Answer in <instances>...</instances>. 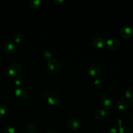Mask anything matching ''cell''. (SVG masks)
Returning <instances> with one entry per match:
<instances>
[{
  "label": "cell",
  "instance_id": "6da1fadb",
  "mask_svg": "<svg viewBox=\"0 0 133 133\" xmlns=\"http://www.w3.org/2000/svg\"><path fill=\"white\" fill-rule=\"evenodd\" d=\"M106 47L111 50L117 49L121 45V41L116 37L108 39L105 43Z\"/></svg>",
  "mask_w": 133,
  "mask_h": 133
},
{
  "label": "cell",
  "instance_id": "7a4b0ae2",
  "mask_svg": "<svg viewBox=\"0 0 133 133\" xmlns=\"http://www.w3.org/2000/svg\"><path fill=\"white\" fill-rule=\"evenodd\" d=\"M100 102L102 107L106 109H110L113 103L112 98L108 95H102L100 98Z\"/></svg>",
  "mask_w": 133,
  "mask_h": 133
},
{
  "label": "cell",
  "instance_id": "3957f363",
  "mask_svg": "<svg viewBox=\"0 0 133 133\" xmlns=\"http://www.w3.org/2000/svg\"><path fill=\"white\" fill-rule=\"evenodd\" d=\"M22 69L21 64L19 63H15L12 64L8 70V74L12 77H16L21 72Z\"/></svg>",
  "mask_w": 133,
  "mask_h": 133
},
{
  "label": "cell",
  "instance_id": "277c9868",
  "mask_svg": "<svg viewBox=\"0 0 133 133\" xmlns=\"http://www.w3.org/2000/svg\"><path fill=\"white\" fill-rule=\"evenodd\" d=\"M119 34L122 38L128 39L133 35V29L130 26H125L121 29Z\"/></svg>",
  "mask_w": 133,
  "mask_h": 133
},
{
  "label": "cell",
  "instance_id": "5b68a950",
  "mask_svg": "<svg viewBox=\"0 0 133 133\" xmlns=\"http://www.w3.org/2000/svg\"><path fill=\"white\" fill-rule=\"evenodd\" d=\"M15 94L16 97L20 100L26 99L29 95L27 90L22 87H17L15 90Z\"/></svg>",
  "mask_w": 133,
  "mask_h": 133
},
{
  "label": "cell",
  "instance_id": "8992f818",
  "mask_svg": "<svg viewBox=\"0 0 133 133\" xmlns=\"http://www.w3.org/2000/svg\"><path fill=\"white\" fill-rule=\"evenodd\" d=\"M88 74L93 77H97L100 72V68L99 65L94 63L91 64L88 70Z\"/></svg>",
  "mask_w": 133,
  "mask_h": 133
},
{
  "label": "cell",
  "instance_id": "52a82bcc",
  "mask_svg": "<svg viewBox=\"0 0 133 133\" xmlns=\"http://www.w3.org/2000/svg\"><path fill=\"white\" fill-rule=\"evenodd\" d=\"M47 100L49 104L52 105H58L61 102V98L58 94L51 93L48 96Z\"/></svg>",
  "mask_w": 133,
  "mask_h": 133
},
{
  "label": "cell",
  "instance_id": "ba28073f",
  "mask_svg": "<svg viewBox=\"0 0 133 133\" xmlns=\"http://www.w3.org/2000/svg\"><path fill=\"white\" fill-rule=\"evenodd\" d=\"M47 66L49 70L55 72L58 71L60 68V65L59 62L54 58H50L48 60Z\"/></svg>",
  "mask_w": 133,
  "mask_h": 133
},
{
  "label": "cell",
  "instance_id": "9c48e42d",
  "mask_svg": "<svg viewBox=\"0 0 133 133\" xmlns=\"http://www.w3.org/2000/svg\"><path fill=\"white\" fill-rule=\"evenodd\" d=\"M16 49L15 44L11 42H7L5 43L2 46L3 51L7 53L13 52Z\"/></svg>",
  "mask_w": 133,
  "mask_h": 133
},
{
  "label": "cell",
  "instance_id": "30bf717a",
  "mask_svg": "<svg viewBox=\"0 0 133 133\" xmlns=\"http://www.w3.org/2000/svg\"><path fill=\"white\" fill-rule=\"evenodd\" d=\"M68 127L72 131H75L78 129L80 126V124L79 121L75 118H71L68 122Z\"/></svg>",
  "mask_w": 133,
  "mask_h": 133
},
{
  "label": "cell",
  "instance_id": "8fae6325",
  "mask_svg": "<svg viewBox=\"0 0 133 133\" xmlns=\"http://www.w3.org/2000/svg\"><path fill=\"white\" fill-rule=\"evenodd\" d=\"M91 44L92 47L95 48L100 49L104 46L105 44V41L102 37H97L95 38L92 41Z\"/></svg>",
  "mask_w": 133,
  "mask_h": 133
},
{
  "label": "cell",
  "instance_id": "7c38bea8",
  "mask_svg": "<svg viewBox=\"0 0 133 133\" xmlns=\"http://www.w3.org/2000/svg\"><path fill=\"white\" fill-rule=\"evenodd\" d=\"M129 106V102L125 99L119 100L116 103L117 108L121 110H124L127 109Z\"/></svg>",
  "mask_w": 133,
  "mask_h": 133
},
{
  "label": "cell",
  "instance_id": "4fadbf2b",
  "mask_svg": "<svg viewBox=\"0 0 133 133\" xmlns=\"http://www.w3.org/2000/svg\"><path fill=\"white\" fill-rule=\"evenodd\" d=\"M107 114V112L104 109H99L97 110L94 113V116L97 119H102Z\"/></svg>",
  "mask_w": 133,
  "mask_h": 133
},
{
  "label": "cell",
  "instance_id": "5bb4252c",
  "mask_svg": "<svg viewBox=\"0 0 133 133\" xmlns=\"http://www.w3.org/2000/svg\"><path fill=\"white\" fill-rule=\"evenodd\" d=\"M126 98L129 101H133V86L128 87L125 92Z\"/></svg>",
  "mask_w": 133,
  "mask_h": 133
},
{
  "label": "cell",
  "instance_id": "9a60e30c",
  "mask_svg": "<svg viewBox=\"0 0 133 133\" xmlns=\"http://www.w3.org/2000/svg\"><path fill=\"white\" fill-rule=\"evenodd\" d=\"M41 2L39 0H30L29 1V5L31 8L36 9L40 5Z\"/></svg>",
  "mask_w": 133,
  "mask_h": 133
},
{
  "label": "cell",
  "instance_id": "2e32d148",
  "mask_svg": "<svg viewBox=\"0 0 133 133\" xmlns=\"http://www.w3.org/2000/svg\"><path fill=\"white\" fill-rule=\"evenodd\" d=\"M24 82V78L23 76L21 75H19L16 77L15 79V83L17 86H20L23 84Z\"/></svg>",
  "mask_w": 133,
  "mask_h": 133
},
{
  "label": "cell",
  "instance_id": "e0dca14e",
  "mask_svg": "<svg viewBox=\"0 0 133 133\" xmlns=\"http://www.w3.org/2000/svg\"><path fill=\"white\" fill-rule=\"evenodd\" d=\"M94 85L97 89H101L103 86V83L101 79L99 77H97L94 81Z\"/></svg>",
  "mask_w": 133,
  "mask_h": 133
},
{
  "label": "cell",
  "instance_id": "ac0fdd59",
  "mask_svg": "<svg viewBox=\"0 0 133 133\" xmlns=\"http://www.w3.org/2000/svg\"><path fill=\"white\" fill-rule=\"evenodd\" d=\"M8 108L6 104H0V116H4L7 112Z\"/></svg>",
  "mask_w": 133,
  "mask_h": 133
},
{
  "label": "cell",
  "instance_id": "d6986e66",
  "mask_svg": "<svg viewBox=\"0 0 133 133\" xmlns=\"http://www.w3.org/2000/svg\"><path fill=\"white\" fill-rule=\"evenodd\" d=\"M23 40V36L20 33L16 34L14 37V41L16 43H20Z\"/></svg>",
  "mask_w": 133,
  "mask_h": 133
},
{
  "label": "cell",
  "instance_id": "ffe728a7",
  "mask_svg": "<svg viewBox=\"0 0 133 133\" xmlns=\"http://www.w3.org/2000/svg\"><path fill=\"white\" fill-rule=\"evenodd\" d=\"M119 133H131L130 129L125 126H121L118 128Z\"/></svg>",
  "mask_w": 133,
  "mask_h": 133
},
{
  "label": "cell",
  "instance_id": "44dd1931",
  "mask_svg": "<svg viewBox=\"0 0 133 133\" xmlns=\"http://www.w3.org/2000/svg\"><path fill=\"white\" fill-rule=\"evenodd\" d=\"M52 56V52L49 50H45L43 52V56L45 59H49L51 58Z\"/></svg>",
  "mask_w": 133,
  "mask_h": 133
},
{
  "label": "cell",
  "instance_id": "7402d4cb",
  "mask_svg": "<svg viewBox=\"0 0 133 133\" xmlns=\"http://www.w3.org/2000/svg\"><path fill=\"white\" fill-rule=\"evenodd\" d=\"M4 133H16V131L12 126L9 125L5 127Z\"/></svg>",
  "mask_w": 133,
  "mask_h": 133
},
{
  "label": "cell",
  "instance_id": "603a6c76",
  "mask_svg": "<svg viewBox=\"0 0 133 133\" xmlns=\"http://www.w3.org/2000/svg\"><path fill=\"white\" fill-rule=\"evenodd\" d=\"M27 129L29 130H35L36 128V125L33 123H29L26 126Z\"/></svg>",
  "mask_w": 133,
  "mask_h": 133
},
{
  "label": "cell",
  "instance_id": "cb8c5ba5",
  "mask_svg": "<svg viewBox=\"0 0 133 133\" xmlns=\"http://www.w3.org/2000/svg\"><path fill=\"white\" fill-rule=\"evenodd\" d=\"M117 132H118L117 130L115 127H111L108 131V133H117Z\"/></svg>",
  "mask_w": 133,
  "mask_h": 133
},
{
  "label": "cell",
  "instance_id": "d4e9b609",
  "mask_svg": "<svg viewBox=\"0 0 133 133\" xmlns=\"http://www.w3.org/2000/svg\"><path fill=\"white\" fill-rule=\"evenodd\" d=\"M122 123H123V121L120 118H117L116 119L115 121V123H116V125L117 126H118V127H120L121 126H122Z\"/></svg>",
  "mask_w": 133,
  "mask_h": 133
},
{
  "label": "cell",
  "instance_id": "484cf974",
  "mask_svg": "<svg viewBox=\"0 0 133 133\" xmlns=\"http://www.w3.org/2000/svg\"><path fill=\"white\" fill-rule=\"evenodd\" d=\"M42 94V96L43 97H48V96H49V94L47 92V91H45V90H44L41 93Z\"/></svg>",
  "mask_w": 133,
  "mask_h": 133
},
{
  "label": "cell",
  "instance_id": "4316f807",
  "mask_svg": "<svg viewBox=\"0 0 133 133\" xmlns=\"http://www.w3.org/2000/svg\"><path fill=\"white\" fill-rule=\"evenodd\" d=\"M64 1L63 0H55V2L57 4H61Z\"/></svg>",
  "mask_w": 133,
  "mask_h": 133
},
{
  "label": "cell",
  "instance_id": "83f0119b",
  "mask_svg": "<svg viewBox=\"0 0 133 133\" xmlns=\"http://www.w3.org/2000/svg\"><path fill=\"white\" fill-rule=\"evenodd\" d=\"M47 133H58V132L55 131H54V130H51V131H48Z\"/></svg>",
  "mask_w": 133,
  "mask_h": 133
},
{
  "label": "cell",
  "instance_id": "f1b7e54d",
  "mask_svg": "<svg viewBox=\"0 0 133 133\" xmlns=\"http://www.w3.org/2000/svg\"><path fill=\"white\" fill-rule=\"evenodd\" d=\"M29 133H36V132L35 131V130H32L29 131Z\"/></svg>",
  "mask_w": 133,
  "mask_h": 133
},
{
  "label": "cell",
  "instance_id": "f546056e",
  "mask_svg": "<svg viewBox=\"0 0 133 133\" xmlns=\"http://www.w3.org/2000/svg\"><path fill=\"white\" fill-rule=\"evenodd\" d=\"M131 107L133 108V101L132 102V103H131Z\"/></svg>",
  "mask_w": 133,
  "mask_h": 133
},
{
  "label": "cell",
  "instance_id": "4dcf8cb0",
  "mask_svg": "<svg viewBox=\"0 0 133 133\" xmlns=\"http://www.w3.org/2000/svg\"><path fill=\"white\" fill-rule=\"evenodd\" d=\"M131 119H132V121H133V114H132V116H131Z\"/></svg>",
  "mask_w": 133,
  "mask_h": 133
},
{
  "label": "cell",
  "instance_id": "1f68e13d",
  "mask_svg": "<svg viewBox=\"0 0 133 133\" xmlns=\"http://www.w3.org/2000/svg\"><path fill=\"white\" fill-rule=\"evenodd\" d=\"M1 57L0 56V62H1Z\"/></svg>",
  "mask_w": 133,
  "mask_h": 133
}]
</instances>
